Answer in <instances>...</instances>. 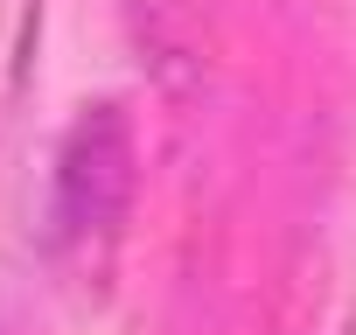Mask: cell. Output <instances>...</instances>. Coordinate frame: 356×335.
<instances>
[]
</instances>
